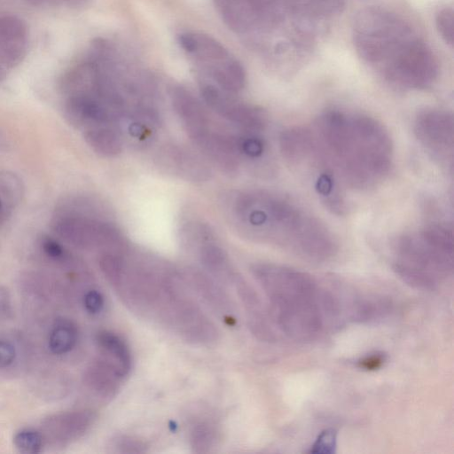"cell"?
Segmentation results:
<instances>
[{"label": "cell", "instance_id": "obj_1", "mask_svg": "<svg viewBox=\"0 0 454 454\" xmlns=\"http://www.w3.org/2000/svg\"><path fill=\"white\" fill-rule=\"evenodd\" d=\"M222 209L238 234L311 262L337 251L332 231L290 197L264 189L236 190L223 195Z\"/></svg>", "mask_w": 454, "mask_h": 454}, {"label": "cell", "instance_id": "obj_2", "mask_svg": "<svg viewBox=\"0 0 454 454\" xmlns=\"http://www.w3.org/2000/svg\"><path fill=\"white\" fill-rule=\"evenodd\" d=\"M310 129L343 187L369 191L389 176L394 144L387 129L376 118L333 108L320 114Z\"/></svg>", "mask_w": 454, "mask_h": 454}, {"label": "cell", "instance_id": "obj_3", "mask_svg": "<svg viewBox=\"0 0 454 454\" xmlns=\"http://www.w3.org/2000/svg\"><path fill=\"white\" fill-rule=\"evenodd\" d=\"M353 42L359 57L399 89L424 90L438 77V60L432 49L394 12L376 6L361 10L354 20Z\"/></svg>", "mask_w": 454, "mask_h": 454}, {"label": "cell", "instance_id": "obj_4", "mask_svg": "<svg viewBox=\"0 0 454 454\" xmlns=\"http://www.w3.org/2000/svg\"><path fill=\"white\" fill-rule=\"evenodd\" d=\"M453 229L431 223L407 231L392 243L393 267L411 285L433 287L453 270Z\"/></svg>", "mask_w": 454, "mask_h": 454}, {"label": "cell", "instance_id": "obj_5", "mask_svg": "<svg viewBox=\"0 0 454 454\" xmlns=\"http://www.w3.org/2000/svg\"><path fill=\"white\" fill-rule=\"evenodd\" d=\"M279 149L286 163L310 184L325 207L338 214L346 210L344 187L309 127H293L283 131Z\"/></svg>", "mask_w": 454, "mask_h": 454}, {"label": "cell", "instance_id": "obj_6", "mask_svg": "<svg viewBox=\"0 0 454 454\" xmlns=\"http://www.w3.org/2000/svg\"><path fill=\"white\" fill-rule=\"evenodd\" d=\"M50 226L57 237L81 250L102 253L127 248L122 232L99 215L53 214Z\"/></svg>", "mask_w": 454, "mask_h": 454}, {"label": "cell", "instance_id": "obj_7", "mask_svg": "<svg viewBox=\"0 0 454 454\" xmlns=\"http://www.w3.org/2000/svg\"><path fill=\"white\" fill-rule=\"evenodd\" d=\"M413 132L425 152L442 168L452 171L454 118L443 108L427 107L413 120Z\"/></svg>", "mask_w": 454, "mask_h": 454}, {"label": "cell", "instance_id": "obj_8", "mask_svg": "<svg viewBox=\"0 0 454 454\" xmlns=\"http://www.w3.org/2000/svg\"><path fill=\"white\" fill-rule=\"evenodd\" d=\"M200 95L205 105L218 116L239 129L263 132L267 125L266 113L260 107L236 99L211 82H203Z\"/></svg>", "mask_w": 454, "mask_h": 454}, {"label": "cell", "instance_id": "obj_9", "mask_svg": "<svg viewBox=\"0 0 454 454\" xmlns=\"http://www.w3.org/2000/svg\"><path fill=\"white\" fill-rule=\"evenodd\" d=\"M97 416L90 410H74L50 414L41 422L45 445L66 448L82 438L92 427Z\"/></svg>", "mask_w": 454, "mask_h": 454}, {"label": "cell", "instance_id": "obj_10", "mask_svg": "<svg viewBox=\"0 0 454 454\" xmlns=\"http://www.w3.org/2000/svg\"><path fill=\"white\" fill-rule=\"evenodd\" d=\"M63 114L72 127L82 132L102 126H116L121 129L119 118L114 109L94 94L66 98Z\"/></svg>", "mask_w": 454, "mask_h": 454}, {"label": "cell", "instance_id": "obj_11", "mask_svg": "<svg viewBox=\"0 0 454 454\" xmlns=\"http://www.w3.org/2000/svg\"><path fill=\"white\" fill-rule=\"evenodd\" d=\"M156 161L165 172L191 183H204L211 177L208 161L200 153L184 145L167 144L157 152Z\"/></svg>", "mask_w": 454, "mask_h": 454}, {"label": "cell", "instance_id": "obj_12", "mask_svg": "<svg viewBox=\"0 0 454 454\" xmlns=\"http://www.w3.org/2000/svg\"><path fill=\"white\" fill-rule=\"evenodd\" d=\"M28 48L27 24L15 15L0 17V82L25 59Z\"/></svg>", "mask_w": 454, "mask_h": 454}, {"label": "cell", "instance_id": "obj_13", "mask_svg": "<svg viewBox=\"0 0 454 454\" xmlns=\"http://www.w3.org/2000/svg\"><path fill=\"white\" fill-rule=\"evenodd\" d=\"M225 25L235 33H247L262 23L268 0H214Z\"/></svg>", "mask_w": 454, "mask_h": 454}, {"label": "cell", "instance_id": "obj_14", "mask_svg": "<svg viewBox=\"0 0 454 454\" xmlns=\"http://www.w3.org/2000/svg\"><path fill=\"white\" fill-rule=\"evenodd\" d=\"M172 107L188 137L211 124L204 105L187 89L174 85L169 90Z\"/></svg>", "mask_w": 454, "mask_h": 454}, {"label": "cell", "instance_id": "obj_15", "mask_svg": "<svg viewBox=\"0 0 454 454\" xmlns=\"http://www.w3.org/2000/svg\"><path fill=\"white\" fill-rule=\"evenodd\" d=\"M124 379L119 368L103 356L90 363L85 369L82 381L94 395L104 399L114 397Z\"/></svg>", "mask_w": 454, "mask_h": 454}, {"label": "cell", "instance_id": "obj_16", "mask_svg": "<svg viewBox=\"0 0 454 454\" xmlns=\"http://www.w3.org/2000/svg\"><path fill=\"white\" fill-rule=\"evenodd\" d=\"M277 5L289 13L297 24L333 17L341 12L345 0H274Z\"/></svg>", "mask_w": 454, "mask_h": 454}, {"label": "cell", "instance_id": "obj_17", "mask_svg": "<svg viewBox=\"0 0 454 454\" xmlns=\"http://www.w3.org/2000/svg\"><path fill=\"white\" fill-rule=\"evenodd\" d=\"M181 48L208 68L227 59L230 53L218 41L202 33H183L177 37Z\"/></svg>", "mask_w": 454, "mask_h": 454}, {"label": "cell", "instance_id": "obj_18", "mask_svg": "<svg viewBox=\"0 0 454 454\" xmlns=\"http://www.w3.org/2000/svg\"><path fill=\"white\" fill-rule=\"evenodd\" d=\"M182 278L218 313L228 316L233 312L229 297L207 275L194 269H188Z\"/></svg>", "mask_w": 454, "mask_h": 454}, {"label": "cell", "instance_id": "obj_19", "mask_svg": "<svg viewBox=\"0 0 454 454\" xmlns=\"http://www.w3.org/2000/svg\"><path fill=\"white\" fill-rule=\"evenodd\" d=\"M88 146L98 156L114 158L121 153L124 138L116 126H102L82 132Z\"/></svg>", "mask_w": 454, "mask_h": 454}, {"label": "cell", "instance_id": "obj_20", "mask_svg": "<svg viewBox=\"0 0 454 454\" xmlns=\"http://www.w3.org/2000/svg\"><path fill=\"white\" fill-rule=\"evenodd\" d=\"M95 341L103 356L111 360L124 377L132 367V356L127 343L118 334L102 330L96 334Z\"/></svg>", "mask_w": 454, "mask_h": 454}, {"label": "cell", "instance_id": "obj_21", "mask_svg": "<svg viewBox=\"0 0 454 454\" xmlns=\"http://www.w3.org/2000/svg\"><path fill=\"white\" fill-rule=\"evenodd\" d=\"M207 69L215 84L226 92L235 95L246 85V71L243 66L231 57Z\"/></svg>", "mask_w": 454, "mask_h": 454}, {"label": "cell", "instance_id": "obj_22", "mask_svg": "<svg viewBox=\"0 0 454 454\" xmlns=\"http://www.w3.org/2000/svg\"><path fill=\"white\" fill-rule=\"evenodd\" d=\"M78 340V330L75 324L66 317H58L54 321L48 337V347L55 355L70 352Z\"/></svg>", "mask_w": 454, "mask_h": 454}, {"label": "cell", "instance_id": "obj_23", "mask_svg": "<svg viewBox=\"0 0 454 454\" xmlns=\"http://www.w3.org/2000/svg\"><path fill=\"white\" fill-rule=\"evenodd\" d=\"M37 245L42 254L55 265L69 271L82 267L81 262L55 237L43 233L38 238Z\"/></svg>", "mask_w": 454, "mask_h": 454}, {"label": "cell", "instance_id": "obj_24", "mask_svg": "<svg viewBox=\"0 0 454 454\" xmlns=\"http://www.w3.org/2000/svg\"><path fill=\"white\" fill-rule=\"evenodd\" d=\"M24 195L25 185L21 177L12 170H0V199L14 209L20 204Z\"/></svg>", "mask_w": 454, "mask_h": 454}, {"label": "cell", "instance_id": "obj_25", "mask_svg": "<svg viewBox=\"0 0 454 454\" xmlns=\"http://www.w3.org/2000/svg\"><path fill=\"white\" fill-rule=\"evenodd\" d=\"M12 443L21 454H38L45 446L40 430L24 428L17 431L12 437Z\"/></svg>", "mask_w": 454, "mask_h": 454}, {"label": "cell", "instance_id": "obj_26", "mask_svg": "<svg viewBox=\"0 0 454 454\" xmlns=\"http://www.w3.org/2000/svg\"><path fill=\"white\" fill-rule=\"evenodd\" d=\"M217 440V431L209 423H199L191 431V446L195 452L205 453L210 451L215 446Z\"/></svg>", "mask_w": 454, "mask_h": 454}, {"label": "cell", "instance_id": "obj_27", "mask_svg": "<svg viewBox=\"0 0 454 454\" xmlns=\"http://www.w3.org/2000/svg\"><path fill=\"white\" fill-rule=\"evenodd\" d=\"M453 11L450 7H444L438 11L435 16V25L439 35L449 45L453 44Z\"/></svg>", "mask_w": 454, "mask_h": 454}, {"label": "cell", "instance_id": "obj_28", "mask_svg": "<svg viewBox=\"0 0 454 454\" xmlns=\"http://www.w3.org/2000/svg\"><path fill=\"white\" fill-rule=\"evenodd\" d=\"M110 448L118 453H141L145 451L146 445L137 438L121 435L110 442Z\"/></svg>", "mask_w": 454, "mask_h": 454}, {"label": "cell", "instance_id": "obj_29", "mask_svg": "<svg viewBox=\"0 0 454 454\" xmlns=\"http://www.w3.org/2000/svg\"><path fill=\"white\" fill-rule=\"evenodd\" d=\"M336 449V432L333 429H325L317 436L311 446L310 452L332 454Z\"/></svg>", "mask_w": 454, "mask_h": 454}, {"label": "cell", "instance_id": "obj_30", "mask_svg": "<svg viewBox=\"0 0 454 454\" xmlns=\"http://www.w3.org/2000/svg\"><path fill=\"white\" fill-rule=\"evenodd\" d=\"M105 300L102 294L95 289L89 290L83 296V306L87 312L97 315L103 310Z\"/></svg>", "mask_w": 454, "mask_h": 454}, {"label": "cell", "instance_id": "obj_31", "mask_svg": "<svg viewBox=\"0 0 454 454\" xmlns=\"http://www.w3.org/2000/svg\"><path fill=\"white\" fill-rule=\"evenodd\" d=\"M13 317L12 296L9 290L0 285V325L11 320Z\"/></svg>", "mask_w": 454, "mask_h": 454}, {"label": "cell", "instance_id": "obj_32", "mask_svg": "<svg viewBox=\"0 0 454 454\" xmlns=\"http://www.w3.org/2000/svg\"><path fill=\"white\" fill-rule=\"evenodd\" d=\"M29 5L36 7H69L78 8L85 5L89 0H23Z\"/></svg>", "mask_w": 454, "mask_h": 454}, {"label": "cell", "instance_id": "obj_33", "mask_svg": "<svg viewBox=\"0 0 454 454\" xmlns=\"http://www.w3.org/2000/svg\"><path fill=\"white\" fill-rule=\"evenodd\" d=\"M17 356L14 345L6 340L0 339V369L9 367Z\"/></svg>", "mask_w": 454, "mask_h": 454}, {"label": "cell", "instance_id": "obj_34", "mask_svg": "<svg viewBox=\"0 0 454 454\" xmlns=\"http://www.w3.org/2000/svg\"><path fill=\"white\" fill-rule=\"evenodd\" d=\"M385 361V356L382 354H372L358 361V366L367 371H374L381 367Z\"/></svg>", "mask_w": 454, "mask_h": 454}, {"label": "cell", "instance_id": "obj_35", "mask_svg": "<svg viewBox=\"0 0 454 454\" xmlns=\"http://www.w3.org/2000/svg\"><path fill=\"white\" fill-rule=\"evenodd\" d=\"M12 211L13 208L2 199H0V227L8 222L12 214Z\"/></svg>", "mask_w": 454, "mask_h": 454}, {"label": "cell", "instance_id": "obj_36", "mask_svg": "<svg viewBox=\"0 0 454 454\" xmlns=\"http://www.w3.org/2000/svg\"><path fill=\"white\" fill-rule=\"evenodd\" d=\"M9 145V141L5 135L0 130V151L7 150Z\"/></svg>", "mask_w": 454, "mask_h": 454}]
</instances>
